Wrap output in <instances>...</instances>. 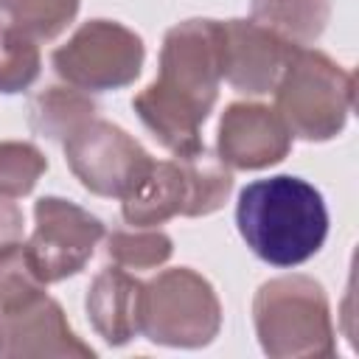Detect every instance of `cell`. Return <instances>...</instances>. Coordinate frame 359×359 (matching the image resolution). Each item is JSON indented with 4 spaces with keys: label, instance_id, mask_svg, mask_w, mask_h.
Instances as JSON below:
<instances>
[{
    "label": "cell",
    "instance_id": "cell-1",
    "mask_svg": "<svg viewBox=\"0 0 359 359\" xmlns=\"http://www.w3.org/2000/svg\"><path fill=\"white\" fill-rule=\"evenodd\" d=\"M222 53L224 31L219 20H185L174 25L163 39L157 79L132 101L143 126L174 157L202 149L199 126L219 95Z\"/></svg>",
    "mask_w": 359,
    "mask_h": 359
},
{
    "label": "cell",
    "instance_id": "cell-2",
    "mask_svg": "<svg viewBox=\"0 0 359 359\" xmlns=\"http://www.w3.org/2000/svg\"><path fill=\"white\" fill-rule=\"evenodd\" d=\"M236 224L261 261L289 269L320 252L328 236V210L314 185L278 174L255 180L238 194Z\"/></svg>",
    "mask_w": 359,
    "mask_h": 359
},
{
    "label": "cell",
    "instance_id": "cell-3",
    "mask_svg": "<svg viewBox=\"0 0 359 359\" xmlns=\"http://www.w3.org/2000/svg\"><path fill=\"white\" fill-rule=\"evenodd\" d=\"M272 93L292 137L328 140L342 132L353 109V73L320 50L297 48Z\"/></svg>",
    "mask_w": 359,
    "mask_h": 359
},
{
    "label": "cell",
    "instance_id": "cell-4",
    "mask_svg": "<svg viewBox=\"0 0 359 359\" xmlns=\"http://www.w3.org/2000/svg\"><path fill=\"white\" fill-rule=\"evenodd\" d=\"M255 331L269 356H331L334 328L317 280L286 275L266 280L252 303Z\"/></svg>",
    "mask_w": 359,
    "mask_h": 359
},
{
    "label": "cell",
    "instance_id": "cell-5",
    "mask_svg": "<svg viewBox=\"0 0 359 359\" xmlns=\"http://www.w3.org/2000/svg\"><path fill=\"white\" fill-rule=\"evenodd\" d=\"M222 323L213 286L188 266L165 269L143 283V334L174 348L208 345Z\"/></svg>",
    "mask_w": 359,
    "mask_h": 359
},
{
    "label": "cell",
    "instance_id": "cell-6",
    "mask_svg": "<svg viewBox=\"0 0 359 359\" xmlns=\"http://www.w3.org/2000/svg\"><path fill=\"white\" fill-rule=\"evenodd\" d=\"M143 56V39L135 31L112 20H90L67 45L53 50V67L67 84L104 93L132 84L140 76Z\"/></svg>",
    "mask_w": 359,
    "mask_h": 359
},
{
    "label": "cell",
    "instance_id": "cell-7",
    "mask_svg": "<svg viewBox=\"0 0 359 359\" xmlns=\"http://www.w3.org/2000/svg\"><path fill=\"white\" fill-rule=\"evenodd\" d=\"M65 160L87 191L118 199H123L154 163L132 135L101 118H90L65 140Z\"/></svg>",
    "mask_w": 359,
    "mask_h": 359
},
{
    "label": "cell",
    "instance_id": "cell-8",
    "mask_svg": "<svg viewBox=\"0 0 359 359\" xmlns=\"http://www.w3.org/2000/svg\"><path fill=\"white\" fill-rule=\"evenodd\" d=\"M34 222L36 227L25 250L42 283H56L81 272L95 244L104 238V224L93 213L59 196L36 199Z\"/></svg>",
    "mask_w": 359,
    "mask_h": 359
},
{
    "label": "cell",
    "instance_id": "cell-9",
    "mask_svg": "<svg viewBox=\"0 0 359 359\" xmlns=\"http://www.w3.org/2000/svg\"><path fill=\"white\" fill-rule=\"evenodd\" d=\"M222 79H227L233 90L250 95H264L275 90L297 45L286 42L275 31L258 25L255 20H227L222 22Z\"/></svg>",
    "mask_w": 359,
    "mask_h": 359
},
{
    "label": "cell",
    "instance_id": "cell-10",
    "mask_svg": "<svg viewBox=\"0 0 359 359\" xmlns=\"http://www.w3.org/2000/svg\"><path fill=\"white\" fill-rule=\"evenodd\" d=\"M292 149V132L264 104H230L219 123V157L233 168H266Z\"/></svg>",
    "mask_w": 359,
    "mask_h": 359
},
{
    "label": "cell",
    "instance_id": "cell-11",
    "mask_svg": "<svg viewBox=\"0 0 359 359\" xmlns=\"http://www.w3.org/2000/svg\"><path fill=\"white\" fill-rule=\"evenodd\" d=\"M0 356H95L65 320L62 306L39 294L0 314Z\"/></svg>",
    "mask_w": 359,
    "mask_h": 359
},
{
    "label": "cell",
    "instance_id": "cell-12",
    "mask_svg": "<svg viewBox=\"0 0 359 359\" xmlns=\"http://www.w3.org/2000/svg\"><path fill=\"white\" fill-rule=\"evenodd\" d=\"M93 328L109 345H126L143 328V283L126 269H104L87 292Z\"/></svg>",
    "mask_w": 359,
    "mask_h": 359
},
{
    "label": "cell",
    "instance_id": "cell-13",
    "mask_svg": "<svg viewBox=\"0 0 359 359\" xmlns=\"http://www.w3.org/2000/svg\"><path fill=\"white\" fill-rule=\"evenodd\" d=\"M191 180L182 160H154L140 182L123 196V219L132 227H154L171 216H188Z\"/></svg>",
    "mask_w": 359,
    "mask_h": 359
},
{
    "label": "cell",
    "instance_id": "cell-14",
    "mask_svg": "<svg viewBox=\"0 0 359 359\" xmlns=\"http://www.w3.org/2000/svg\"><path fill=\"white\" fill-rule=\"evenodd\" d=\"M95 118V104L79 87H48L28 104V123L36 135L67 140L79 126Z\"/></svg>",
    "mask_w": 359,
    "mask_h": 359
},
{
    "label": "cell",
    "instance_id": "cell-15",
    "mask_svg": "<svg viewBox=\"0 0 359 359\" xmlns=\"http://www.w3.org/2000/svg\"><path fill=\"white\" fill-rule=\"evenodd\" d=\"M328 14V0H252V20L297 48L323 34Z\"/></svg>",
    "mask_w": 359,
    "mask_h": 359
},
{
    "label": "cell",
    "instance_id": "cell-16",
    "mask_svg": "<svg viewBox=\"0 0 359 359\" xmlns=\"http://www.w3.org/2000/svg\"><path fill=\"white\" fill-rule=\"evenodd\" d=\"M79 0H0V31L48 42L73 22Z\"/></svg>",
    "mask_w": 359,
    "mask_h": 359
},
{
    "label": "cell",
    "instance_id": "cell-17",
    "mask_svg": "<svg viewBox=\"0 0 359 359\" xmlns=\"http://www.w3.org/2000/svg\"><path fill=\"white\" fill-rule=\"evenodd\" d=\"M191 180V210L188 216H208L219 210L233 188V174L224 168L222 157L210 154L205 146L188 157H180Z\"/></svg>",
    "mask_w": 359,
    "mask_h": 359
},
{
    "label": "cell",
    "instance_id": "cell-18",
    "mask_svg": "<svg viewBox=\"0 0 359 359\" xmlns=\"http://www.w3.org/2000/svg\"><path fill=\"white\" fill-rule=\"evenodd\" d=\"M107 252L126 269H151L168 261L171 238L160 230L135 227V230H115L107 238Z\"/></svg>",
    "mask_w": 359,
    "mask_h": 359
},
{
    "label": "cell",
    "instance_id": "cell-19",
    "mask_svg": "<svg viewBox=\"0 0 359 359\" xmlns=\"http://www.w3.org/2000/svg\"><path fill=\"white\" fill-rule=\"evenodd\" d=\"M45 294V283L28 261L22 241H11L0 250V314L11 311L34 297Z\"/></svg>",
    "mask_w": 359,
    "mask_h": 359
},
{
    "label": "cell",
    "instance_id": "cell-20",
    "mask_svg": "<svg viewBox=\"0 0 359 359\" xmlns=\"http://www.w3.org/2000/svg\"><path fill=\"white\" fill-rule=\"evenodd\" d=\"M48 160L34 143L3 140L0 143V194L3 196H25L36 180L45 174Z\"/></svg>",
    "mask_w": 359,
    "mask_h": 359
},
{
    "label": "cell",
    "instance_id": "cell-21",
    "mask_svg": "<svg viewBox=\"0 0 359 359\" xmlns=\"http://www.w3.org/2000/svg\"><path fill=\"white\" fill-rule=\"evenodd\" d=\"M39 42L0 31V93L14 95L34 84L39 76Z\"/></svg>",
    "mask_w": 359,
    "mask_h": 359
},
{
    "label": "cell",
    "instance_id": "cell-22",
    "mask_svg": "<svg viewBox=\"0 0 359 359\" xmlns=\"http://www.w3.org/2000/svg\"><path fill=\"white\" fill-rule=\"evenodd\" d=\"M20 238H22V210L17 208V202H11V196L0 194V250Z\"/></svg>",
    "mask_w": 359,
    "mask_h": 359
}]
</instances>
